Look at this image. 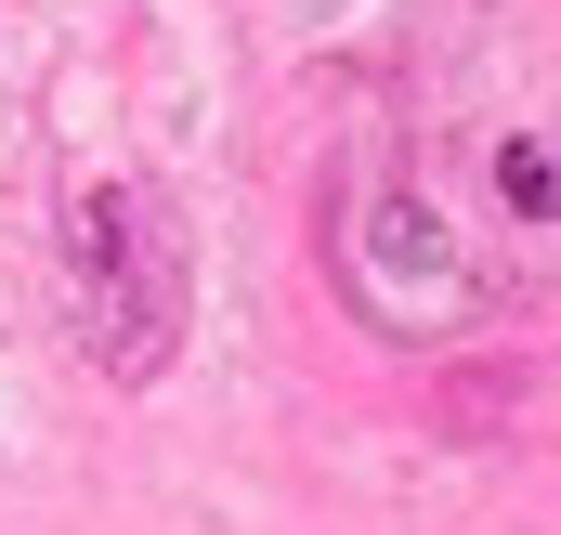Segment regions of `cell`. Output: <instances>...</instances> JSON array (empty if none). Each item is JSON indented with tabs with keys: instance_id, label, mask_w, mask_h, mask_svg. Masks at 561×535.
<instances>
[{
	"instance_id": "cell-2",
	"label": "cell",
	"mask_w": 561,
	"mask_h": 535,
	"mask_svg": "<svg viewBox=\"0 0 561 535\" xmlns=\"http://www.w3.org/2000/svg\"><path fill=\"white\" fill-rule=\"evenodd\" d=\"M510 196H523V209H561V170H549V144H510Z\"/></svg>"
},
{
	"instance_id": "cell-1",
	"label": "cell",
	"mask_w": 561,
	"mask_h": 535,
	"mask_svg": "<svg viewBox=\"0 0 561 535\" xmlns=\"http://www.w3.org/2000/svg\"><path fill=\"white\" fill-rule=\"evenodd\" d=\"M66 287H79V327H92V366L105 379H157L170 340H183V236L144 183H105L79 223H66Z\"/></svg>"
}]
</instances>
